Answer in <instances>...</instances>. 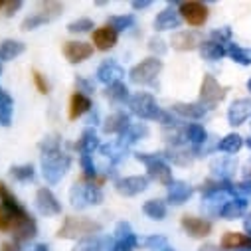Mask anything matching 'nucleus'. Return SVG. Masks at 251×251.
<instances>
[{
	"label": "nucleus",
	"instance_id": "nucleus-31",
	"mask_svg": "<svg viewBox=\"0 0 251 251\" xmlns=\"http://www.w3.org/2000/svg\"><path fill=\"white\" fill-rule=\"evenodd\" d=\"M91 107H93V105H91V99H89L87 95L75 91V93L72 95V99H70V119H72V121L79 119V117L85 115Z\"/></svg>",
	"mask_w": 251,
	"mask_h": 251
},
{
	"label": "nucleus",
	"instance_id": "nucleus-44",
	"mask_svg": "<svg viewBox=\"0 0 251 251\" xmlns=\"http://www.w3.org/2000/svg\"><path fill=\"white\" fill-rule=\"evenodd\" d=\"M145 247L149 251H174L164 235H149L145 239Z\"/></svg>",
	"mask_w": 251,
	"mask_h": 251
},
{
	"label": "nucleus",
	"instance_id": "nucleus-51",
	"mask_svg": "<svg viewBox=\"0 0 251 251\" xmlns=\"http://www.w3.org/2000/svg\"><path fill=\"white\" fill-rule=\"evenodd\" d=\"M75 87H77V93H83V95H89L95 91V85L91 81H87L85 77H77L75 79Z\"/></svg>",
	"mask_w": 251,
	"mask_h": 251
},
{
	"label": "nucleus",
	"instance_id": "nucleus-3",
	"mask_svg": "<svg viewBox=\"0 0 251 251\" xmlns=\"http://www.w3.org/2000/svg\"><path fill=\"white\" fill-rule=\"evenodd\" d=\"M135 158L143 164H147V178L156 180L164 186H168L172 182V168L170 164L164 160L162 152L160 154H151V152H137Z\"/></svg>",
	"mask_w": 251,
	"mask_h": 251
},
{
	"label": "nucleus",
	"instance_id": "nucleus-24",
	"mask_svg": "<svg viewBox=\"0 0 251 251\" xmlns=\"http://www.w3.org/2000/svg\"><path fill=\"white\" fill-rule=\"evenodd\" d=\"M145 137H149V127L145 123H137V125H129V129L119 137V145L123 149H129L131 145H135L137 141H143Z\"/></svg>",
	"mask_w": 251,
	"mask_h": 251
},
{
	"label": "nucleus",
	"instance_id": "nucleus-56",
	"mask_svg": "<svg viewBox=\"0 0 251 251\" xmlns=\"http://www.w3.org/2000/svg\"><path fill=\"white\" fill-rule=\"evenodd\" d=\"M0 251H20V243H16L14 239L12 241H4L2 247H0Z\"/></svg>",
	"mask_w": 251,
	"mask_h": 251
},
{
	"label": "nucleus",
	"instance_id": "nucleus-5",
	"mask_svg": "<svg viewBox=\"0 0 251 251\" xmlns=\"http://www.w3.org/2000/svg\"><path fill=\"white\" fill-rule=\"evenodd\" d=\"M61 12H64V4H61V2H53V0H48V2H42V4L38 6V10H36L34 14H30V16H26V18L22 20L20 28H22L24 32L36 30L38 26L55 20Z\"/></svg>",
	"mask_w": 251,
	"mask_h": 251
},
{
	"label": "nucleus",
	"instance_id": "nucleus-62",
	"mask_svg": "<svg viewBox=\"0 0 251 251\" xmlns=\"http://www.w3.org/2000/svg\"><path fill=\"white\" fill-rule=\"evenodd\" d=\"M245 145H247V147H249V149H251V137H249V139H247V141H245Z\"/></svg>",
	"mask_w": 251,
	"mask_h": 251
},
{
	"label": "nucleus",
	"instance_id": "nucleus-29",
	"mask_svg": "<svg viewBox=\"0 0 251 251\" xmlns=\"http://www.w3.org/2000/svg\"><path fill=\"white\" fill-rule=\"evenodd\" d=\"M245 212H247V200H243V198H229V200L224 204L220 216H222L224 220H237V218H241Z\"/></svg>",
	"mask_w": 251,
	"mask_h": 251
},
{
	"label": "nucleus",
	"instance_id": "nucleus-53",
	"mask_svg": "<svg viewBox=\"0 0 251 251\" xmlns=\"http://www.w3.org/2000/svg\"><path fill=\"white\" fill-rule=\"evenodd\" d=\"M20 8H22V0H6L4 14H6V16H12V14H16Z\"/></svg>",
	"mask_w": 251,
	"mask_h": 251
},
{
	"label": "nucleus",
	"instance_id": "nucleus-27",
	"mask_svg": "<svg viewBox=\"0 0 251 251\" xmlns=\"http://www.w3.org/2000/svg\"><path fill=\"white\" fill-rule=\"evenodd\" d=\"M182 22L178 10H174L172 6L164 8L156 18H154V30L156 32H164V30H172V28H178Z\"/></svg>",
	"mask_w": 251,
	"mask_h": 251
},
{
	"label": "nucleus",
	"instance_id": "nucleus-35",
	"mask_svg": "<svg viewBox=\"0 0 251 251\" xmlns=\"http://www.w3.org/2000/svg\"><path fill=\"white\" fill-rule=\"evenodd\" d=\"M200 53H202V57L208 59V61H218V59H222V57L227 55L226 46H222V44H218V42H214V40H206V42H202V46H200Z\"/></svg>",
	"mask_w": 251,
	"mask_h": 251
},
{
	"label": "nucleus",
	"instance_id": "nucleus-21",
	"mask_svg": "<svg viewBox=\"0 0 251 251\" xmlns=\"http://www.w3.org/2000/svg\"><path fill=\"white\" fill-rule=\"evenodd\" d=\"M117 40H119V34L113 28H109L107 24L97 28V30H93V44L101 51H109L111 48H115Z\"/></svg>",
	"mask_w": 251,
	"mask_h": 251
},
{
	"label": "nucleus",
	"instance_id": "nucleus-39",
	"mask_svg": "<svg viewBox=\"0 0 251 251\" xmlns=\"http://www.w3.org/2000/svg\"><path fill=\"white\" fill-rule=\"evenodd\" d=\"M107 26L113 28L117 34L125 32V30H131L135 26V16L133 14H121V16H111L107 20Z\"/></svg>",
	"mask_w": 251,
	"mask_h": 251
},
{
	"label": "nucleus",
	"instance_id": "nucleus-14",
	"mask_svg": "<svg viewBox=\"0 0 251 251\" xmlns=\"http://www.w3.org/2000/svg\"><path fill=\"white\" fill-rule=\"evenodd\" d=\"M249 117H251V99L249 97L235 99L227 109V123L231 127H239Z\"/></svg>",
	"mask_w": 251,
	"mask_h": 251
},
{
	"label": "nucleus",
	"instance_id": "nucleus-33",
	"mask_svg": "<svg viewBox=\"0 0 251 251\" xmlns=\"http://www.w3.org/2000/svg\"><path fill=\"white\" fill-rule=\"evenodd\" d=\"M26 50V46L18 40H2L0 42V61H10L16 59L18 55H22Z\"/></svg>",
	"mask_w": 251,
	"mask_h": 251
},
{
	"label": "nucleus",
	"instance_id": "nucleus-7",
	"mask_svg": "<svg viewBox=\"0 0 251 251\" xmlns=\"http://www.w3.org/2000/svg\"><path fill=\"white\" fill-rule=\"evenodd\" d=\"M227 95V87H224L212 74H204L202 77V85H200V103L208 109H212L214 105H218L220 101H224Z\"/></svg>",
	"mask_w": 251,
	"mask_h": 251
},
{
	"label": "nucleus",
	"instance_id": "nucleus-8",
	"mask_svg": "<svg viewBox=\"0 0 251 251\" xmlns=\"http://www.w3.org/2000/svg\"><path fill=\"white\" fill-rule=\"evenodd\" d=\"M178 14L186 24L198 28V26H204L208 22L210 8L204 2H198V0H186V2L178 4Z\"/></svg>",
	"mask_w": 251,
	"mask_h": 251
},
{
	"label": "nucleus",
	"instance_id": "nucleus-16",
	"mask_svg": "<svg viewBox=\"0 0 251 251\" xmlns=\"http://www.w3.org/2000/svg\"><path fill=\"white\" fill-rule=\"evenodd\" d=\"M64 55L70 64H81L93 55V46L87 42H66Z\"/></svg>",
	"mask_w": 251,
	"mask_h": 251
},
{
	"label": "nucleus",
	"instance_id": "nucleus-30",
	"mask_svg": "<svg viewBox=\"0 0 251 251\" xmlns=\"http://www.w3.org/2000/svg\"><path fill=\"white\" fill-rule=\"evenodd\" d=\"M12 111H14V99L6 89L0 87V127H10L12 125Z\"/></svg>",
	"mask_w": 251,
	"mask_h": 251
},
{
	"label": "nucleus",
	"instance_id": "nucleus-48",
	"mask_svg": "<svg viewBox=\"0 0 251 251\" xmlns=\"http://www.w3.org/2000/svg\"><path fill=\"white\" fill-rule=\"evenodd\" d=\"M233 198H243L249 200L251 198V180H243L239 184H233Z\"/></svg>",
	"mask_w": 251,
	"mask_h": 251
},
{
	"label": "nucleus",
	"instance_id": "nucleus-22",
	"mask_svg": "<svg viewBox=\"0 0 251 251\" xmlns=\"http://www.w3.org/2000/svg\"><path fill=\"white\" fill-rule=\"evenodd\" d=\"M113 237H103V235H95V237H87L77 241V245L72 251H113Z\"/></svg>",
	"mask_w": 251,
	"mask_h": 251
},
{
	"label": "nucleus",
	"instance_id": "nucleus-19",
	"mask_svg": "<svg viewBox=\"0 0 251 251\" xmlns=\"http://www.w3.org/2000/svg\"><path fill=\"white\" fill-rule=\"evenodd\" d=\"M182 227L186 229V233H190L192 237H208L212 231V222L204 220V218H194V216H184L182 218Z\"/></svg>",
	"mask_w": 251,
	"mask_h": 251
},
{
	"label": "nucleus",
	"instance_id": "nucleus-13",
	"mask_svg": "<svg viewBox=\"0 0 251 251\" xmlns=\"http://www.w3.org/2000/svg\"><path fill=\"white\" fill-rule=\"evenodd\" d=\"M123 75H125V70L119 66V61H115V59H105L97 68V81H101L107 87L117 83V81H121Z\"/></svg>",
	"mask_w": 251,
	"mask_h": 251
},
{
	"label": "nucleus",
	"instance_id": "nucleus-55",
	"mask_svg": "<svg viewBox=\"0 0 251 251\" xmlns=\"http://www.w3.org/2000/svg\"><path fill=\"white\" fill-rule=\"evenodd\" d=\"M151 4H152L151 0H133V2H131L133 10H145V8H149Z\"/></svg>",
	"mask_w": 251,
	"mask_h": 251
},
{
	"label": "nucleus",
	"instance_id": "nucleus-32",
	"mask_svg": "<svg viewBox=\"0 0 251 251\" xmlns=\"http://www.w3.org/2000/svg\"><path fill=\"white\" fill-rule=\"evenodd\" d=\"M162 156H164V160H172L174 164L186 166V164H190V162L194 160L196 152H194V149L188 151V149H184V147H170L166 152H162Z\"/></svg>",
	"mask_w": 251,
	"mask_h": 251
},
{
	"label": "nucleus",
	"instance_id": "nucleus-42",
	"mask_svg": "<svg viewBox=\"0 0 251 251\" xmlns=\"http://www.w3.org/2000/svg\"><path fill=\"white\" fill-rule=\"evenodd\" d=\"M226 51H227V55L235 61V64H239V66H251V55H249L241 46L229 42V44L226 46Z\"/></svg>",
	"mask_w": 251,
	"mask_h": 251
},
{
	"label": "nucleus",
	"instance_id": "nucleus-64",
	"mask_svg": "<svg viewBox=\"0 0 251 251\" xmlns=\"http://www.w3.org/2000/svg\"><path fill=\"white\" fill-rule=\"evenodd\" d=\"M237 251H245V249H237Z\"/></svg>",
	"mask_w": 251,
	"mask_h": 251
},
{
	"label": "nucleus",
	"instance_id": "nucleus-47",
	"mask_svg": "<svg viewBox=\"0 0 251 251\" xmlns=\"http://www.w3.org/2000/svg\"><path fill=\"white\" fill-rule=\"evenodd\" d=\"M59 143H61V139H59L57 135H50V137H46V139L38 145V149L42 151V154H48V152L59 151Z\"/></svg>",
	"mask_w": 251,
	"mask_h": 251
},
{
	"label": "nucleus",
	"instance_id": "nucleus-50",
	"mask_svg": "<svg viewBox=\"0 0 251 251\" xmlns=\"http://www.w3.org/2000/svg\"><path fill=\"white\" fill-rule=\"evenodd\" d=\"M210 40H214V42H218V44H222V46H227L229 40H231V30H229V28L214 30L212 36H210Z\"/></svg>",
	"mask_w": 251,
	"mask_h": 251
},
{
	"label": "nucleus",
	"instance_id": "nucleus-34",
	"mask_svg": "<svg viewBox=\"0 0 251 251\" xmlns=\"http://www.w3.org/2000/svg\"><path fill=\"white\" fill-rule=\"evenodd\" d=\"M210 170L218 180H229V176L235 172V162L231 158H216L212 160Z\"/></svg>",
	"mask_w": 251,
	"mask_h": 251
},
{
	"label": "nucleus",
	"instance_id": "nucleus-59",
	"mask_svg": "<svg viewBox=\"0 0 251 251\" xmlns=\"http://www.w3.org/2000/svg\"><path fill=\"white\" fill-rule=\"evenodd\" d=\"M34 251H50V245H48V243H38V245L34 247Z\"/></svg>",
	"mask_w": 251,
	"mask_h": 251
},
{
	"label": "nucleus",
	"instance_id": "nucleus-15",
	"mask_svg": "<svg viewBox=\"0 0 251 251\" xmlns=\"http://www.w3.org/2000/svg\"><path fill=\"white\" fill-rule=\"evenodd\" d=\"M202 42H204L202 36H200L198 32H194V30H182V32H176V34L172 36V40H170L172 48L178 50V51H192V50L200 48Z\"/></svg>",
	"mask_w": 251,
	"mask_h": 251
},
{
	"label": "nucleus",
	"instance_id": "nucleus-57",
	"mask_svg": "<svg viewBox=\"0 0 251 251\" xmlns=\"http://www.w3.org/2000/svg\"><path fill=\"white\" fill-rule=\"evenodd\" d=\"M243 229H245V235L251 237V212L245 214V218H243Z\"/></svg>",
	"mask_w": 251,
	"mask_h": 251
},
{
	"label": "nucleus",
	"instance_id": "nucleus-9",
	"mask_svg": "<svg viewBox=\"0 0 251 251\" xmlns=\"http://www.w3.org/2000/svg\"><path fill=\"white\" fill-rule=\"evenodd\" d=\"M129 109H131L133 115H137L139 119H147V121H154L158 111H160L156 99L151 93H145V91H141V93H137L129 99Z\"/></svg>",
	"mask_w": 251,
	"mask_h": 251
},
{
	"label": "nucleus",
	"instance_id": "nucleus-49",
	"mask_svg": "<svg viewBox=\"0 0 251 251\" xmlns=\"http://www.w3.org/2000/svg\"><path fill=\"white\" fill-rule=\"evenodd\" d=\"M32 79H34L36 89H38L42 95H48V93H50V83H48V79H46L44 74H40L38 70H32Z\"/></svg>",
	"mask_w": 251,
	"mask_h": 251
},
{
	"label": "nucleus",
	"instance_id": "nucleus-37",
	"mask_svg": "<svg viewBox=\"0 0 251 251\" xmlns=\"http://www.w3.org/2000/svg\"><path fill=\"white\" fill-rule=\"evenodd\" d=\"M243 145H245V141H243L241 135H237V133H229V135H226V137L218 143V151L227 152V154H235V152L241 151Z\"/></svg>",
	"mask_w": 251,
	"mask_h": 251
},
{
	"label": "nucleus",
	"instance_id": "nucleus-25",
	"mask_svg": "<svg viewBox=\"0 0 251 251\" xmlns=\"http://www.w3.org/2000/svg\"><path fill=\"white\" fill-rule=\"evenodd\" d=\"M101 147V141H99V135L93 127H87L83 129L81 137L77 139L75 143V149L81 152V154H93V151H97Z\"/></svg>",
	"mask_w": 251,
	"mask_h": 251
},
{
	"label": "nucleus",
	"instance_id": "nucleus-52",
	"mask_svg": "<svg viewBox=\"0 0 251 251\" xmlns=\"http://www.w3.org/2000/svg\"><path fill=\"white\" fill-rule=\"evenodd\" d=\"M149 50H151L152 53H156V57L162 55V53L166 51L164 40H160V38H151V40H149Z\"/></svg>",
	"mask_w": 251,
	"mask_h": 251
},
{
	"label": "nucleus",
	"instance_id": "nucleus-17",
	"mask_svg": "<svg viewBox=\"0 0 251 251\" xmlns=\"http://www.w3.org/2000/svg\"><path fill=\"white\" fill-rule=\"evenodd\" d=\"M129 125H131L129 113L117 111V113L109 115V117L103 121V133H105V135H119V137H121L125 131L129 129Z\"/></svg>",
	"mask_w": 251,
	"mask_h": 251
},
{
	"label": "nucleus",
	"instance_id": "nucleus-58",
	"mask_svg": "<svg viewBox=\"0 0 251 251\" xmlns=\"http://www.w3.org/2000/svg\"><path fill=\"white\" fill-rule=\"evenodd\" d=\"M198 251H224V249H222L220 245H214V243H204Z\"/></svg>",
	"mask_w": 251,
	"mask_h": 251
},
{
	"label": "nucleus",
	"instance_id": "nucleus-45",
	"mask_svg": "<svg viewBox=\"0 0 251 251\" xmlns=\"http://www.w3.org/2000/svg\"><path fill=\"white\" fill-rule=\"evenodd\" d=\"M91 28H93V20L91 18H77V20L68 24V32L70 34H85Z\"/></svg>",
	"mask_w": 251,
	"mask_h": 251
},
{
	"label": "nucleus",
	"instance_id": "nucleus-43",
	"mask_svg": "<svg viewBox=\"0 0 251 251\" xmlns=\"http://www.w3.org/2000/svg\"><path fill=\"white\" fill-rule=\"evenodd\" d=\"M10 176L14 180H18V182H30V180H34L36 170H34L32 164H20V166H12L10 168Z\"/></svg>",
	"mask_w": 251,
	"mask_h": 251
},
{
	"label": "nucleus",
	"instance_id": "nucleus-41",
	"mask_svg": "<svg viewBox=\"0 0 251 251\" xmlns=\"http://www.w3.org/2000/svg\"><path fill=\"white\" fill-rule=\"evenodd\" d=\"M99 152L105 158H109L113 164H117V162H121L125 158V152H127V149H123L119 143H113V145H101L99 147Z\"/></svg>",
	"mask_w": 251,
	"mask_h": 251
},
{
	"label": "nucleus",
	"instance_id": "nucleus-38",
	"mask_svg": "<svg viewBox=\"0 0 251 251\" xmlns=\"http://www.w3.org/2000/svg\"><path fill=\"white\" fill-rule=\"evenodd\" d=\"M143 212H145L147 218L158 222V220H164L166 218L168 208H166V202L164 200H147L145 206H143Z\"/></svg>",
	"mask_w": 251,
	"mask_h": 251
},
{
	"label": "nucleus",
	"instance_id": "nucleus-6",
	"mask_svg": "<svg viewBox=\"0 0 251 251\" xmlns=\"http://www.w3.org/2000/svg\"><path fill=\"white\" fill-rule=\"evenodd\" d=\"M162 72V59H158L156 55H151L147 59H143L141 64L133 66L129 72V81L135 85H149L156 79V75Z\"/></svg>",
	"mask_w": 251,
	"mask_h": 251
},
{
	"label": "nucleus",
	"instance_id": "nucleus-4",
	"mask_svg": "<svg viewBox=\"0 0 251 251\" xmlns=\"http://www.w3.org/2000/svg\"><path fill=\"white\" fill-rule=\"evenodd\" d=\"M70 202L75 210H85L91 206H99L103 202V192L95 184H75L70 190Z\"/></svg>",
	"mask_w": 251,
	"mask_h": 251
},
{
	"label": "nucleus",
	"instance_id": "nucleus-10",
	"mask_svg": "<svg viewBox=\"0 0 251 251\" xmlns=\"http://www.w3.org/2000/svg\"><path fill=\"white\" fill-rule=\"evenodd\" d=\"M34 204H36V210L42 216H57V214H61V204H59V200L55 198V194L50 190V188H38Z\"/></svg>",
	"mask_w": 251,
	"mask_h": 251
},
{
	"label": "nucleus",
	"instance_id": "nucleus-12",
	"mask_svg": "<svg viewBox=\"0 0 251 251\" xmlns=\"http://www.w3.org/2000/svg\"><path fill=\"white\" fill-rule=\"evenodd\" d=\"M10 233H12V237H14L16 243H20V245L22 243H28L30 239H34L38 235V224H36V220L30 214H26L24 218H20L16 222V226H14V229Z\"/></svg>",
	"mask_w": 251,
	"mask_h": 251
},
{
	"label": "nucleus",
	"instance_id": "nucleus-2",
	"mask_svg": "<svg viewBox=\"0 0 251 251\" xmlns=\"http://www.w3.org/2000/svg\"><path fill=\"white\" fill-rule=\"evenodd\" d=\"M70 166H72V156L61 152V149L48 152V154H42V174H44L48 184H57L66 176Z\"/></svg>",
	"mask_w": 251,
	"mask_h": 251
},
{
	"label": "nucleus",
	"instance_id": "nucleus-20",
	"mask_svg": "<svg viewBox=\"0 0 251 251\" xmlns=\"http://www.w3.org/2000/svg\"><path fill=\"white\" fill-rule=\"evenodd\" d=\"M192 188L188 186L186 182H180V180H172L168 184V194H166V202L168 204H174V206H180L184 202L190 200L192 196Z\"/></svg>",
	"mask_w": 251,
	"mask_h": 251
},
{
	"label": "nucleus",
	"instance_id": "nucleus-23",
	"mask_svg": "<svg viewBox=\"0 0 251 251\" xmlns=\"http://www.w3.org/2000/svg\"><path fill=\"white\" fill-rule=\"evenodd\" d=\"M174 115L182 117V119H202L208 113V107H204L202 103H174L170 109Z\"/></svg>",
	"mask_w": 251,
	"mask_h": 251
},
{
	"label": "nucleus",
	"instance_id": "nucleus-26",
	"mask_svg": "<svg viewBox=\"0 0 251 251\" xmlns=\"http://www.w3.org/2000/svg\"><path fill=\"white\" fill-rule=\"evenodd\" d=\"M184 137H186V143H190L194 149H200L204 147L210 139H208V131L198 123H188L184 125Z\"/></svg>",
	"mask_w": 251,
	"mask_h": 251
},
{
	"label": "nucleus",
	"instance_id": "nucleus-40",
	"mask_svg": "<svg viewBox=\"0 0 251 251\" xmlns=\"http://www.w3.org/2000/svg\"><path fill=\"white\" fill-rule=\"evenodd\" d=\"M113 251H135L137 245H139V237L137 233H127L123 237H113Z\"/></svg>",
	"mask_w": 251,
	"mask_h": 251
},
{
	"label": "nucleus",
	"instance_id": "nucleus-46",
	"mask_svg": "<svg viewBox=\"0 0 251 251\" xmlns=\"http://www.w3.org/2000/svg\"><path fill=\"white\" fill-rule=\"evenodd\" d=\"M79 164H81V170H83V176H85V178L93 180V178L97 176V166H95V162H93V156H91V154H81Z\"/></svg>",
	"mask_w": 251,
	"mask_h": 251
},
{
	"label": "nucleus",
	"instance_id": "nucleus-60",
	"mask_svg": "<svg viewBox=\"0 0 251 251\" xmlns=\"http://www.w3.org/2000/svg\"><path fill=\"white\" fill-rule=\"evenodd\" d=\"M4 4H6V0H0V10H4Z\"/></svg>",
	"mask_w": 251,
	"mask_h": 251
},
{
	"label": "nucleus",
	"instance_id": "nucleus-18",
	"mask_svg": "<svg viewBox=\"0 0 251 251\" xmlns=\"http://www.w3.org/2000/svg\"><path fill=\"white\" fill-rule=\"evenodd\" d=\"M28 212L18 204V206H2L0 204V231H12L16 222L24 218Z\"/></svg>",
	"mask_w": 251,
	"mask_h": 251
},
{
	"label": "nucleus",
	"instance_id": "nucleus-61",
	"mask_svg": "<svg viewBox=\"0 0 251 251\" xmlns=\"http://www.w3.org/2000/svg\"><path fill=\"white\" fill-rule=\"evenodd\" d=\"M247 91H249V93H251V77H249V79H247Z\"/></svg>",
	"mask_w": 251,
	"mask_h": 251
},
{
	"label": "nucleus",
	"instance_id": "nucleus-11",
	"mask_svg": "<svg viewBox=\"0 0 251 251\" xmlns=\"http://www.w3.org/2000/svg\"><path fill=\"white\" fill-rule=\"evenodd\" d=\"M147 188H149V178L147 176H125V178H119L115 182V190L121 196H127V198L145 192Z\"/></svg>",
	"mask_w": 251,
	"mask_h": 251
},
{
	"label": "nucleus",
	"instance_id": "nucleus-54",
	"mask_svg": "<svg viewBox=\"0 0 251 251\" xmlns=\"http://www.w3.org/2000/svg\"><path fill=\"white\" fill-rule=\"evenodd\" d=\"M127 233H133V227L129 222H119L117 227H115V233L113 237H123V235H127Z\"/></svg>",
	"mask_w": 251,
	"mask_h": 251
},
{
	"label": "nucleus",
	"instance_id": "nucleus-1",
	"mask_svg": "<svg viewBox=\"0 0 251 251\" xmlns=\"http://www.w3.org/2000/svg\"><path fill=\"white\" fill-rule=\"evenodd\" d=\"M103 229V226L95 220L89 218H79V216H68L61 224V227L57 229V237L61 239H87V237H95L99 235Z\"/></svg>",
	"mask_w": 251,
	"mask_h": 251
},
{
	"label": "nucleus",
	"instance_id": "nucleus-63",
	"mask_svg": "<svg viewBox=\"0 0 251 251\" xmlns=\"http://www.w3.org/2000/svg\"><path fill=\"white\" fill-rule=\"evenodd\" d=\"M2 72H4V70H2V61H0V75H2Z\"/></svg>",
	"mask_w": 251,
	"mask_h": 251
},
{
	"label": "nucleus",
	"instance_id": "nucleus-28",
	"mask_svg": "<svg viewBox=\"0 0 251 251\" xmlns=\"http://www.w3.org/2000/svg\"><path fill=\"white\" fill-rule=\"evenodd\" d=\"M222 249L227 251V249H245V251H251V237L245 235V233H237V231H227L224 237H222Z\"/></svg>",
	"mask_w": 251,
	"mask_h": 251
},
{
	"label": "nucleus",
	"instance_id": "nucleus-36",
	"mask_svg": "<svg viewBox=\"0 0 251 251\" xmlns=\"http://www.w3.org/2000/svg\"><path fill=\"white\" fill-rule=\"evenodd\" d=\"M105 97H107L109 101H113V103H125V101L129 103L131 93H129L127 83L117 81V83H113V85H109V87L105 89Z\"/></svg>",
	"mask_w": 251,
	"mask_h": 251
}]
</instances>
